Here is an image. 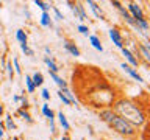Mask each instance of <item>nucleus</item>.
Wrapping results in <instances>:
<instances>
[{"instance_id":"c756f323","label":"nucleus","mask_w":150,"mask_h":140,"mask_svg":"<svg viewBox=\"0 0 150 140\" xmlns=\"http://www.w3.org/2000/svg\"><path fill=\"white\" fill-rule=\"evenodd\" d=\"M0 137H3V129L0 128Z\"/></svg>"},{"instance_id":"f03ea898","label":"nucleus","mask_w":150,"mask_h":140,"mask_svg":"<svg viewBox=\"0 0 150 140\" xmlns=\"http://www.w3.org/2000/svg\"><path fill=\"white\" fill-rule=\"evenodd\" d=\"M100 117H102L110 126H113L119 134H122V135H133L135 134V126L131 123H128L127 120H124L122 117H119L117 114H114V112L105 111V112L100 114Z\"/></svg>"},{"instance_id":"b1692460","label":"nucleus","mask_w":150,"mask_h":140,"mask_svg":"<svg viewBox=\"0 0 150 140\" xmlns=\"http://www.w3.org/2000/svg\"><path fill=\"white\" fill-rule=\"evenodd\" d=\"M58 98H60V100H61L63 103H64V104H67V106L70 104V103H69V100H67V98H66V97L61 93V90H58Z\"/></svg>"},{"instance_id":"393cba45","label":"nucleus","mask_w":150,"mask_h":140,"mask_svg":"<svg viewBox=\"0 0 150 140\" xmlns=\"http://www.w3.org/2000/svg\"><path fill=\"white\" fill-rule=\"evenodd\" d=\"M19 114H20V117H22V118H25L27 121H28V123H31V117H30L28 114H27L25 111H22V109H20V111H19Z\"/></svg>"},{"instance_id":"c85d7f7f","label":"nucleus","mask_w":150,"mask_h":140,"mask_svg":"<svg viewBox=\"0 0 150 140\" xmlns=\"http://www.w3.org/2000/svg\"><path fill=\"white\" fill-rule=\"evenodd\" d=\"M6 69H8V75H10V78H13V65H11V64H8V65H6Z\"/></svg>"},{"instance_id":"0eeeda50","label":"nucleus","mask_w":150,"mask_h":140,"mask_svg":"<svg viewBox=\"0 0 150 140\" xmlns=\"http://www.w3.org/2000/svg\"><path fill=\"white\" fill-rule=\"evenodd\" d=\"M44 62L47 64V67H49V72H53V73H58V72H60V69H58V65H56L55 62L52 61V58L45 56V58H44Z\"/></svg>"},{"instance_id":"a211bd4d","label":"nucleus","mask_w":150,"mask_h":140,"mask_svg":"<svg viewBox=\"0 0 150 140\" xmlns=\"http://www.w3.org/2000/svg\"><path fill=\"white\" fill-rule=\"evenodd\" d=\"M16 39L19 40L20 44H27V34H25L22 30H17V31H16Z\"/></svg>"},{"instance_id":"7c9ffc66","label":"nucleus","mask_w":150,"mask_h":140,"mask_svg":"<svg viewBox=\"0 0 150 140\" xmlns=\"http://www.w3.org/2000/svg\"><path fill=\"white\" fill-rule=\"evenodd\" d=\"M2 112H3V107H2V104H0V114H2Z\"/></svg>"},{"instance_id":"ddd939ff","label":"nucleus","mask_w":150,"mask_h":140,"mask_svg":"<svg viewBox=\"0 0 150 140\" xmlns=\"http://www.w3.org/2000/svg\"><path fill=\"white\" fill-rule=\"evenodd\" d=\"M89 40H91V44H92V47L95 48V50L103 52V47H102V44H100V40H99L97 36H89Z\"/></svg>"},{"instance_id":"f3484780","label":"nucleus","mask_w":150,"mask_h":140,"mask_svg":"<svg viewBox=\"0 0 150 140\" xmlns=\"http://www.w3.org/2000/svg\"><path fill=\"white\" fill-rule=\"evenodd\" d=\"M35 5L39 6L41 10H44V13H49V10L52 8V6H50V3H47V2H41V0H36Z\"/></svg>"},{"instance_id":"aec40b11","label":"nucleus","mask_w":150,"mask_h":140,"mask_svg":"<svg viewBox=\"0 0 150 140\" xmlns=\"http://www.w3.org/2000/svg\"><path fill=\"white\" fill-rule=\"evenodd\" d=\"M25 83H27V87H28V92L31 93V92H35V84H33V81H31V76L30 75H27L25 76Z\"/></svg>"},{"instance_id":"9d476101","label":"nucleus","mask_w":150,"mask_h":140,"mask_svg":"<svg viewBox=\"0 0 150 140\" xmlns=\"http://www.w3.org/2000/svg\"><path fill=\"white\" fill-rule=\"evenodd\" d=\"M64 48L70 53L72 56H80V50L75 47L74 44H70V42H64Z\"/></svg>"},{"instance_id":"423d86ee","label":"nucleus","mask_w":150,"mask_h":140,"mask_svg":"<svg viewBox=\"0 0 150 140\" xmlns=\"http://www.w3.org/2000/svg\"><path fill=\"white\" fill-rule=\"evenodd\" d=\"M122 53H124V56L127 58V59H128V62H130L131 65H138V59H136L135 55L128 50V48H125V47H124V48H122Z\"/></svg>"},{"instance_id":"4468645a","label":"nucleus","mask_w":150,"mask_h":140,"mask_svg":"<svg viewBox=\"0 0 150 140\" xmlns=\"http://www.w3.org/2000/svg\"><path fill=\"white\" fill-rule=\"evenodd\" d=\"M41 25L42 26H52V20H50L49 13H42V16H41Z\"/></svg>"},{"instance_id":"2eb2a0df","label":"nucleus","mask_w":150,"mask_h":140,"mask_svg":"<svg viewBox=\"0 0 150 140\" xmlns=\"http://www.w3.org/2000/svg\"><path fill=\"white\" fill-rule=\"evenodd\" d=\"M60 90H61V93H63V95H64V97L67 98V100H69L70 104H72V103H75V97H74V93H72L69 89H60Z\"/></svg>"},{"instance_id":"5701e85b","label":"nucleus","mask_w":150,"mask_h":140,"mask_svg":"<svg viewBox=\"0 0 150 140\" xmlns=\"http://www.w3.org/2000/svg\"><path fill=\"white\" fill-rule=\"evenodd\" d=\"M53 8V13H55V16H56V19H60V20H63V19H64V16H63L61 14V11L60 10H58V8L56 6H52Z\"/></svg>"},{"instance_id":"9b49d317","label":"nucleus","mask_w":150,"mask_h":140,"mask_svg":"<svg viewBox=\"0 0 150 140\" xmlns=\"http://www.w3.org/2000/svg\"><path fill=\"white\" fill-rule=\"evenodd\" d=\"M75 6H77V14H78V19L80 20H86V19H88V16H86V13H85V6L81 5V3H75Z\"/></svg>"},{"instance_id":"412c9836","label":"nucleus","mask_w":150,"mask_h":140,"mask_svg":"<svg viewBox=\"0 0 150 140\" xmlns=\"http://www.w3.org/2000/svg\"><path fill=\"white\" fill-rule=\"evenodd\" d=\"M141 52H142V55L145 58V61H150V53H149V44H145V45H141Z\"/></svg>"},{"instance_id":"2f4dec72","label":"nucleus","mask_w":150,"mask_h":140,"mask_svg":"<svg viewBox=\"0 0 150 140\" xmlns=\"http://www.w3.org/2000/svg\"><path fill=\"white\" fill-rule=\"evenodd\" d=\"M0 5H2V3H0Z\"/></svg>"},{"instance_id":"cd10ccee","label":"nucleus","mask_w":150,"mask_h":140,"mask_svg":"<svg viewBox=\"0 0 150 140\" xmlns=\"http://www.w3.org/2000/svg\"><path fill=\"white\" fill-rule=\"evenodd\" d=\"M42 98H44V100H50V93H49V90H47V89H44V90H42Z\"/></svg>"},{"instance_id":"a878e982","label":"nucleus","mask_w":150,"mask_h":140,"mask_svg":"<svg viewBox=\"0 0 150 140\" xmlns=\"http://www.w3.org/2000/svg\"><path fill=\"white\" fill-rule=\"evenodd\" d=\"M77 30H78L81 34H88V33H89L88 26H85V25H78V28H77Z\"/></svg>"},{"instance_id":"bb28decb","label":"nucleus","mask_w":150,"mask_h":140,"mask_svg":"<svg viewBox=\"0 0 150 140\" xmlns=\"http://www.w3.org/2000/svg\"><path fill=\"white\" fill-rule=\"evenodd\" d=\"M13 62H14L16 73H17V75H20V65H19V61H17V58H14V59H13Z\"/></svg>"},{"instance_id":"f257e3e1","label":"nucleus","mask_w":150,"mask_h":140,"mask_svg":"<svg viewBox=\"0 0 150 140\" xmlns=\"http://www.w3.org/2000/svg\"><path fill=\"white\" fill-rule=\"evenodd\" d=\"M114 109H116L117 114H119V117H122V118L127 120L131 125H142L144 120H145L141 109L130 101H119L114 106Z\"/></svg>"},{"instance_id":"6ab92c4d","label":"nucleus","mask_w":150,"mask_h":140,"mask_svg":"<svg viewBox=\"0 0 150 140\" xmlns=\"http://www.w3.org/2000/svg\"><path fill=\"white\" fill-rule=\"evenodd\" d=\"M20 48H22V52H24L27 56H35V52L28 47V44H20Z\"/></svg>"},{"instance_id":"20e7f679","label":"nucleus","mask_w":150,"mask_h":140,"mask_svg":"<svg viewBox=\"0 0 150 140\" xmlns=\"http://www.w3.org/2000/svg\"><path fill=\"white\" fill-rule=\"evenodd\" d=\"M120 67H122V69H124V70L127 72V73H128V75L131 76V78H135L136 81H138V83H144L142 76H141V75L138 73V72H136V70H133V69H131V67H130L128 64H122Z\"/></svg>"},{"instance_id":"4be33fe9","label":"nucleus","mask_w":150,"mask_h":140,"mask_svg":"<svg viewBox=\"0 0 150 140\" xmlns=\"http://www.w3.org/2000/svg\"><path fill=\"white\" fill-rule=\"evenodd\" d=\"M6 128L10 129V131L16 128V125L13 123V120H11V115H6Z\"/></svg>"},{"instance_id":"dca6fc26","label":"nucleus","mask_w":150,"mask_h":140,"mask_svg":"<svg viewBox=\"0 0 150 140\" xmlns=\"http://www.w3.org/2000/svg\"><path fill=\"white\" fill-rule=\"evenodd\" d=\"M58 118H60V125H61V126H63V128H64L66 131L70 128V126H69V123H67V118H66V115L63 114V112H58Z\"/></svg>"},{"instance_id":"1a4fd4ad","label":"nucleus","mask_w":150,"mask_h":140,"mask_svg":"<svg viewBox=\"0 0 150 140\" xmlns=\"http://www.w3.org/2000/svg\"><path fill=\"white\" fill-rule=\"evenodd\" d=\"M50 78H52L53 81H55V83L60 86L61 89H67V84H66V81L63 79V78H60V76H58L56 73H53V72H50Z\"/></svg>"},{"instance_id":"6e6552de","label":"nucleus","mask_w":150,"mask_h":140,"mask_svg":"<svg viewBox=\"0 0 150 140\" xmlns=\"http://www.w3.org/2000/svg\"><path fill=\"white\" fill-rule=\"evenodd\" d=\"M88 5L91 6V10H92V13L95 14V17H99V19H102V17H103V13H102V10H100V8L97 6V3H95V2H92V0H89V2H88Z\"/></svg>"},{"instance_id":"39448f33","label":"nucleus","mask_w":150,"mask_h":140,"mask_svg":"<svg viewBox=\"0 0 150 140\" xmlns=\"http://www.w3.org/2000/svg\"><path fill=\"white\" fill-rule=\"evenodd\" d=\"M110 38L113 39V42H114L116 47L124 48V44H122V36L119 34V31H117V30H110Z\"/></svg>"},{"instance_id":"f8f14e48","label":"nucleus","mask_w":150,"mask_h":140,"mask_svg":"<svg viewBox=\"0 0 150 140\" xmlns=\"http://www.w3.org/2000/svg\"><path fill=\"white\" fill-rule=\"evenodd\" d=\"M31 81H33L35 87H39V86H42V83H44V76H42V73H35L33 76H31Z\"/></svg>"},{"instance_id":"7ed1b4c3","label":"nucleus","mask_w":150,"mask_h":140,"mask_svg":"<svg viewBox=\"0 0 150 140\" xmlns=\"http://www.w3.org/2000/svg\"><path fill=\"white\" fill-rule=\"evenodd\" d=\"M128 10H130V13H131V19H133V20H142V19H144L142 10H141L139 5H136V3H130V5H128Z\"/></svg>"}]
</instances>
